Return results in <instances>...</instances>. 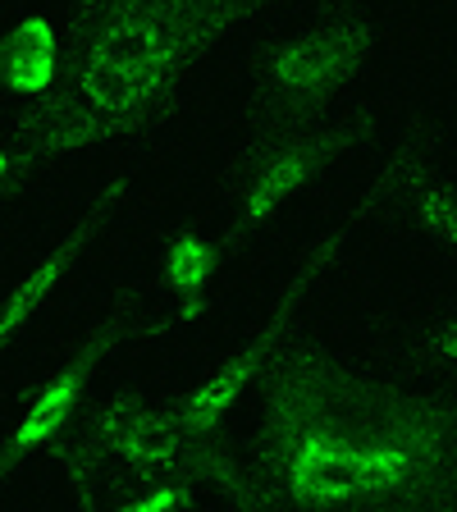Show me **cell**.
<instances>
[{
  "instance_id": "obj_13",
  "label": "cell",
  "mask_w": 457,
  "mask_h": 512,
  "mask_svg": "<svg viewBox=\"0 0 457 512\" xmlns=\"http://www.w3.org/2000/svg\"><path fill=\"white\" fill-rule=\"evenodd\" d=\"M398 375L407 380H421V384H453L457 371V311L448 302L439 316H430L426 325H416L403 343L394 348L389 357Z\"/></svg>"
},
{
  "instance_id": "obj_3",
  "label": "cell",
  "mask_w": 457,
  "mask_h": 512,
  "mask_svg": "<svg viewBox=\"0 0 457 512\" xmlns=\"http://www.w3.org/2000/svg\"><path fill=\"white\" fill-rule=\"evenodd\" d=\"M366 220H371V211H366V197L357 192V197H352V206L343 211V220L330 224V229H320V234L311 238L298 256H293V270L284 275V284H279L275 302H270L266 320L256 325L252 339H247L243 348L229 352V357H224V362L215 366L206 380L192 384V389L165 394L170 412L179 416V426L188 430V439L197 444V453H202L206 480H211V494H220L229 508L252 512V490H247L238 448L229 444V435H224V430H229V416H234L238 403L252 394V384H256V375H261V366H266V357L279 348V339H284V334L302 320L307 302L316 298V288L325 284V275H330V270L343 261L352 234H357Z\"/></svg>"
},
{
  "instance_id": "obj_9",
  "label": "cell",
  "mask_w": 457,
  "mask_h": 512,
  "mask_svg": "<svg viewBox=\"0 0 457 512\" xmlns=\"http://www.w3.org/2000/svg\"><path fill=\"white\" fill-rule=\"evenodd\" d=\"M128 197H133V156L119 160L115 170H110V179L101 183L96 197L87 202V211L74 215V224H69V229H64V234L55 238L10 288H5V293H0V357H5L19 339H28L32 325L51 311V302L60 298V288L69 284L78 261L92 252L101 229L128 206Z\"/></svg>"
},
{
  "instance_id": "obj_6",
  "label": "cell",
  "mask_w": 457,
  "mask_h": 512,
  "mask_svg": "<svg viewBox=\"0 0 457 512\" xmlns=\"http://www.w3.org/2000/svg\"><path fill=\"white\" fill-rule=\"evenodd\" d=\"M60 467L64 494L78 512H101V499L115 480L147 476V471H197L206 480V462L165 394L142 389H106L87 394L69 435L51 448ZM211 485V480H206Z\"/></svg>"
},
{
  "instance_id": "obj_11",
  "label": "cell",
  "mask_w": 457,
  "mask_h": 512,
  "mask_svg": "<svg viewBox=\"0 0 457 512\" xmlns=\"http://www.w3.org/2000/svg\"><path fill=\"white\" fill-rule=\"evenodd\" d=\"M60 69V19L46 10L23 14L0 32V92L14 101H37Z\"/></svg>"
},
{
  "instance_id": "obj_5",
  "label": "cell",
  "mask_w": 457,
  "mask_h": 512,
  "mask_svg": "<svg viewBox=\"0 0 457 512\" xmlns=\"http://www.w3.org/2000/svg\"><path fill=\"white\" fill-rule=\"evenodd\" d=\"M380 14L371 0H320L298 28H279L247 55L243 128L311 119L352 101L380 60Z\"/></svg>"
},
{
  "instance_id": "obj_10",
  "label": "cell",
  "mask_w": 457,
  "mask_h": 512,
  "mask_svg": "<svg viewBox=\"0 0 457 512\" xmlns=\"http://www.w3.org/2000/svg\"><path fill=\"white\" fill-rule=\"evenodd\" d=\"M224 266L229 261L220 252V238L206 234L202 224H174L165 234V243H160L156 275L147 279L151 293H160L170 302V316L151 330V339L202 325L215 307V279H220Z\"/></svg>"
},
{
  "instance_id": "obj_12",
  "label": "cell",
  "mask_w": 457,
  "mask_h": 512,
  "mask_svg": "<svg viewBox=\"0 0 457 512\" xmlns=\"http://www.w3.org/2000/svg\"><path fill=\"white\" fill-rule=\"evenodd\" d=\"M211 494L197 471H147L115 480L101 499V512H192Z\"/></svg>"
},
{
  "instance_id": "obj_14",
  "label": "cell",
  "mask_w": 457,
  "mask_h": 512,
  "mask_svg": "<svg viewBox=\"0 0 457 512\" xmlns=\"http://www.w3.org/2000/svg\"><path fill=\"white\" fill-rule=\"evenodd\" d=\"M42 183V174L32 170V160L19 151V142L0 128V197L14 202V197H28L32 188Z\"/></svg>"
},
{
  "instance_id": "obj_8",
  "label": "cell",
  "mask_w": 457,
  "mask_h": 512,
  "mask_svg": "<svg viewBox=\"0 0 457 512\" xmlns=\"http://www.w3.org/2000/svg\"><path fill=\"white\" fill-rule=\"evenodd\" d=\"M151 284L138 279L128 284L101 316L87 325V334L78 339V348L60 362V371H51L42 380V389H32L23 416L10 426V435H0V494L10 490L19 471L32 458H51V448L69 435V426L78 421V407L92 394V380L101 371V362H110L133 334L142 330V302H147Z\"/></svg>"
},
{
  "instance_id": "obj_4",
  "label": "cell",
  "mask_w": 457,
  "mask_h": 512,
  "mask_svg": "<svg viewBox=\"0 0 457 512\" xmlns=\"http://www.w3.org/2000/svg\"><path fill=\"white\" fill-rule=\"evenodd\" d=\"M375 133H380L375 110L357 101H343L311 119L243 128L220 170L224 261H234L256 238H266L288 206L307 197L330 170H339L352 151H362Z\"/></svg>"
},
{
  "instance_id": "obj_2",
  "label": "cell",
  "mask_w": 457,
  "mask_h": 512,
  "mask_svg": "<svg viewBox=\"0 0 457 512\" xmlns=\"http://www.w3.org/2000/svg\"><path fill=\"white\" fill-rule=\"evenodd\" d=\"M288 0H78L60 23V69L19 101L10 138L46 174L110 142H142L188 106L229 37Z\"/></svg>"
},
{
  "instance_id": "obj_1",
  "label": "cell",
  "mask_w": 457,
  "mask_h": 512,
  "mask_svg": "<svg viewBox=\"0 0 457 512\" xmlns=\"http://www.w3.org/2000/svg\"><path fill=\"white\" fill-rule=\"evenodd\" d=\"M238 448L252 512H448L457 394L325 348L302 320L256 375Z\"/></svg>"
},
{
  "instance_id": "obj_7",
  "label": "cell",
  "mask_w": 457,
  "mask_h": 512,
  "mask_svg": "<svg viewBox=\"0 0 457 512\" xmlns=\"http://www.w3.org/2000/svg\"><path fill=\"white\" fill-rule=\"evenodd\" d=\"M457 170L448 128L412 110L403 124L384 133L371 179L362 183L371 220L403 229L412 243L448 256L457 252Z\"/></svg>"
}]
</instances>
